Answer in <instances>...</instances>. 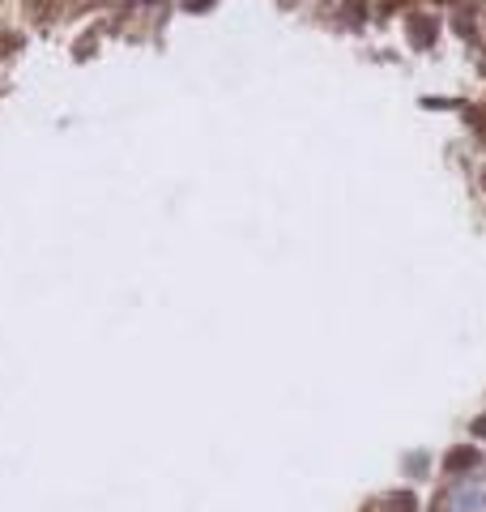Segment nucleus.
<instances>
[{"label":"nucleus","instance_id":"obj_1","mask_svg":"<svg viewBox=\"0 0 486 512\" xmlns=\"http://www.w3.org/2000/svg\"><path fill=\"white\" fill-rule=\"evenodd\" d=\"M444 512H486V474H474L448 491Z\"/></svg>","mask_w":486,"mask_h":512}]
</instances>
